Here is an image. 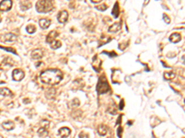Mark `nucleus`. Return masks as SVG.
Listing matches in <instances>:
<instances>
[{"mask_svg":"<svg viewBox=\"0 0 185 138\" xmlns=\"http://www.w3.org/2000/svg\"><path fill=\"white\" fill-rule=\"evenodd\" d=\"M63 79V73L56 68H51L41 73L40 80L48 86H56Z\"/></svg>","mask_w":185,"mask_h":138,"instance_id":"1","label":"nucleus"},{"mask_svg":"<svg viewBox=\"0 0 185 138\" xmlns=\"http://www.w3.org/2000/svg\"><path fill=\"white\" fill-rule=\"evenodd\" d=\"M54 4L52 0H39L36 3L35 9L38 13H48L53 9Z\"/></svg>","mask_w":185,"mask_h":138,"instance_id":"2","label":"nucleus"},{"mask_svg":"<svg viewBox=\"0 0 185 138\" xmlns=\"http://www.w3.org/2000/svg\"><path fill=\"white\" fill-rule=\"evenodd\" d=\"M109 85H108V82L107 78L105 76H101L99 78V82H98V85H97V92L98 94H105V93H107L109 91Z\"/></svg>","mask_w":185,"mask_h":138,"instance_id":"3","label":"nucleus"},{"mask_svg":"<svg viewBox=\"0 0 185 138\" xmlns=\"http://www.w3.org/2000/svg\"><path fill=\"white\" fill-rule=\"evenodd\" d=\"M24 76H25V73L21 69H14L12 71V78L15 81H21V80L24 78Z\"/></svg>","mask_w":185,"mask_h":138,"instance_id":"4","label":"nucleus"},{"mask_svg":"<svg viewBox=\"0 0 185 138\" xmlns=\"http://www.w3.org/2000/svg\"><path fill=\"white\" fill-rule=\"evenodd\" d=\"M12 7V1L11 0H2L0 3V10L9 11Z\"/></svg>","mask_w":185,"mask_h":138,"instance_id":"5","label":"nucleus"},{"mask_svg":"<svg viewBox=\"0 0 185 138\" xmlns=\"http://www.w3.org/2000/svg\"><path fill=\"white\" fill-rule=\"evenodd\" d=\"M68 18H69V13L66 10H62L60 11L58 15V20L60 23H65L68 20Z\"/></svg>","mask_w":185,"mask_h":138,"instance_id":"6","label":"nucleus"},{"mask_svg":"<svg viewBox=\"0 0 185 138\" xmlns=\"http://www.w3.org/2000/svg\"><path fill=\"white\" fill-rule=\"evenodd\" d=\"M70 133H71L70 129L68 128V127H62V128H60L58 130V135H60V137H61V138L69 137L70 135Z\"/></svg>","mask_w":185,"mask_h":138,"instance_id":"7","label":"nucleus"},{"mask_svg":"<svg viewBox=\"0 0 185 138\" xmlns=\"http://www.w3.org/2000/svg\"><path fill=\"white\" fill-rule=\"evenodd\" d=\"M2 41H7V43H14V41H17V36L13 33H6L3 36Z\"/></svg>","mask_w":185,"mask_h":138,"instance_id":"8","label":"nucleus"},{"mask_svg":"<svg viewBox=\"0 0 185 138\" xmlns=\"http://www.w3.org/2000/svg\"><path fill=\"white\" fill-rule=\"evenodd\" d=\"M44 55V52H43V50H41V49H35V50H33V51L32 52V59H34V60H38V59H41L43 57Z\"/></svg>","mask_w":185,"mask_h":138,"instance_id":"9","label":"nucleus"},{"mask_svg":"<svg viewBox=\"0 0 185 138\" xmlns=\"http://www.w3.org/2000/svg\"><path fill=\"white\" fill-rule=\"evenodd\" d=\"M51 24V20H48V18H41L39 20V26L40 28H42L43 30L47 29Z\"/></svg>","mask_w":185,"mask_h":138,"instance_id":"10","label":"nucleus"},{"mask_svg":"<svg viewBox=\"0 0 185 138\" xmlns=\"http://www.w3.org/2000/svg\"><path fill=\"white\" fill-rule=\"evenodd\" d=\"M58 36V32H55V30H52L51 32L48 33V35L46 36V43H52L53 41L56 40V38Z\"/></svg>","mask_w":185,"mask_h":138,"instance_id":"11","label":"nucleus"},{"mask_svg":"<svg viewBox=\"0 0 185 138\" xmlns=\"http://www.w3.org/2000/svg\"><path fill=\"white\" fill-rule=\"evenodd\" d=\"M2 127H3V129H5L6 131H11V130L14 129L15 124H14L13 122L7 121V122H3V124H2Z\"/></svg>","mask_w":185,"mask_h":138,"instance_id":"12","label":"nucleus"},{"mask_svg":"<svg viewBox=\"0 0 185 138\" xmlns=\"http://www.w3.org/2000/svg\"><path fill=\"white\" fill-rule=\"evenodd\" d=\"M120 29H121V24H120L119 22L114 23V24H112L108 28V32H118L119 30H120Z\"/></svg>","mask_w":185,"mask_h":138,"instance_id":"13","label":"nucleus"},{"mask_svg":"<svg viewBox=\"0 0 185 138\" xmlns=\"http://www.w3.org/2000/svg\"><path fill=\"white\" fill-rule=\"evenodd\" d=\"M182 40V36H180V33H173L169 36V41L173 43H177Z\"/></svg>","mask_w":185,"mask_h":138,"instance_id":"14","label":"nucleus"},{"mask_svg":"<svg viewBox=\"0 0 185 138\" xmlns=\"http://www.w3.org/2000/svg\"><path fill=\"white\" fill-rule=\"evenodd\" d=\"M0 95L4 96V97H10L12 96V92L10 91V89H9L7 87H1L0 89Z\"/></svg>","mask_w":185,"mask_h":138,"instance_id":"15","label":"nucleus"},{"mask_svg":"<svg viewBox=\"0 0 185 138\" xmlns=\"http://www.w3.org/2000/svg\"><path fill=\"white\" fill-rule=\"evenodd\" d=\"M97 133H99V135L101 136H105L107 133V127L104 124H101L97 129Z\"/></svg>","mask_w":185,"mask_h":138,"instance_id":"16","label":"nucleus"},{"mask_svg":"<svg viewBox=\"0 0 185 138\" xmlns=\"http://www.w3.org/2000/svg\"><path fill=\"white\" fill-rule=\"evenodd\" d=\"M49 44H50L51 48H52V49H54V50L60 48V47H61V45H62L61 41H58V40H55V41H53L52 43H49Z\"/></svg>","mask_w":185,"mask_h":138,"instance_id":"17","label":"nucleus"},{"mask_svg":"<svg viewBox=\"0 0 185 138\" xmlns=\"http://www.w3.org/2000/svg\"><path fill=\"white\" fill-rule=\"evenodd\" d=\"M176 76V74L174 72H165L164 73V78L167 80H171Z\"/></svg>","mask_w":185,"mask_h":138,"instance_id":"18","label":"nucleus"},{"mask_svg":"<svg viewBox=\"0 0 185 138\" xmlns=\"http://www.w3.org/2000/svg\"><path fill=\"white\" fill-rule=\"evenodd\" d=\"M112 15L115 18H118L119 15V4L116 3L114 7H113V11H112Z\"/></svg>","mask_w":185,"mask_h":138,"instance_id":"19","label":"nucleus"},{"mask_svg":"<svg viewBox=\"0 0 185 138\" xmlns=\"http://www.w3.org/2000/svg\"><path fill=\"white\" fill-rule=\"evenodd\" d=\"M47 133H48V132H47V128H46V127H41L39 130H38V135H40V136H43V137H44V136H46L47 135Z\"/></svg>","mask_w":185,"mask_h":138,"instance_id":"20","label":"nucleus"},{"mask_svg":"<svg viewBox=\"0 0 185 138\" xmlns=\"http://www.w3.org/2000/svg\"><path fill=\"white\" fill-rule=\"evenodd\" d=\"M26 30H27V32H28V33L32 34V33H34V32H35L36 28H35V26H34V25L30 24V25H28L27 27H26Z\"/></svg>","mask_w":185,"mask_h":138,"instance_id":"21","label":"nucleus"},{"mask_svg":"<svg viewBox=\"0 0 185 138\" xmlns=\"http://www.w3.org/2000/svg\"><path fill=\"white\" fill-rule=\"evenodd\" d=\"M107 9V6L105 5V4H101L100 6H97L96 7V9L100 10V11H105Z\"/></svg>","mask_w":185,"mask_h":138,"instance_id":"22","label":"nucleus"},{"mask_svg":"<svg viewBox=\"0 0 185 138\" xmlns=\"http://www.w3.org/2000/svg\"><path fill=\"white\" fill-rule=\"evenodd\" d=\"M0 48H1V49H4V50H6V51H7V52H11V53H13L14 55H17V52H16V50H14L13 48H7V47H3V46H0Z\"/></svg>","mask_w":185,"mask_h":138,"instance_id":"23","label":"nucleus"},{"mask_svg":"<svg viewBox=\"0 0 185 138\" xmlns=\"http://www.w3.org/2000/svg\"><path fill=\"white\" fill-rule=\"evenodd\" d=\"M71 104L73 105L72 107H77V106H79V104H80V101H79L78 99H74L72 102H71Z\"/></svg>","mask_w":185,"mask_h":138,"instance_id":"24","label":"nucleus"},{"mask_svg":"<svg viewBox=\"0 0 185 138\" xmlns=\"http://www.w3.org/2000/svg\"><path fill=\"white\" fill-rule=\"evenodd\" d=\"M163 20H164V21L166 23H167V24H169V23H170V18H169L168 16H167L166 14L163 15Z\"/></svg>","mask_w":185,"mask_h":138,"instance_id":"25","label":"nucleus"},{"mask_svg":"<svg viewBox=\"0 0 185 138\" xmlns=\"http://www.w3.org/2000/svg\"><path fill=\"white\" fill-rule=\"evenodd\" d=\"M79 137H80V138H89V135H87V133H81L80 135H79Z\"/></svg>","mask_w":185,"mask_h":138,"instance_id":"26","label":"nucleus"},{"mask_svg":"<svg viewBox=\"0 0 185 138\" xmlns=\"http://www.w3.org/2000/svg\"><path fill=\"white\" fill-rule=\"evenodd\" d=\"M121 131H122V128L119 127V129H118V136H119V138H121Z\"/></svg>","mask_w":185,"mask_h":138,"instance_id":"27","label":"nucleus"},{"mask_svg":"<svg viewBox=\"0 0 185 138\" xmlns=\"http://www.w3.org/2000/svg\"><path fill=\"white\" fill-rule=\"evenodd\" d=\"M92 1V3H94V4H98V3H100V2H102L103 0H91Z\"/></svg>","mask_w":185,"mask_h":138,"instance_id":"28","label":"nucleus"},{"mask_svg":"<svg viewBox=\"0 0 185 138\" xmlns=\"http://www.w3.org/2000/svg\"><path fill=\"white\" fill-rule=\"evenodd\" d=\"M123 105H124V101H120V107H119V109H120V110H122V109L124 108V106H123Z\"/></svg>","mask_w":185,"mask_h":138,"instance_id":"29","label":"nucleus"},{"mask_svg":"<svg viewBox=\"0 0 185 138\" xmlns=\"http://www.w3.org/2000/svg\"><path fill=\"white\" fill-rule=\"evenodd\" d=\"M120 119H121V116H119V120H118V122H117V124H119V122H120Z\"/></svg>","mask_w":185,"mask_h":138,"instance_id":"30","label":"nucleus"},{"mask_svg":"<svg viewBox=\"0 0 185 138\" xmlns=\"http://www.w3.org/2000/svg\"><path fill=\"white\" fill-rule=\"evenodd\" d=\"M0 138H3V136H2V135H0Z\"/></svg>","mask_w":185,"mask_h":138,"instance_id":"31","label":"nucleus"},{"mask_svg":"<svg viewBox=\"0 0 185 138\" xmlns=\"http://www.w3.org/2000/svg\"><path fill=\"white\" fill-rule=\"evenodd\" d=\"M0 21H1V17H0Z\"/></svg>","mask_w":185,"mask_h":138,"instance_id":"32","label":"nucleus"}]
</instances>
